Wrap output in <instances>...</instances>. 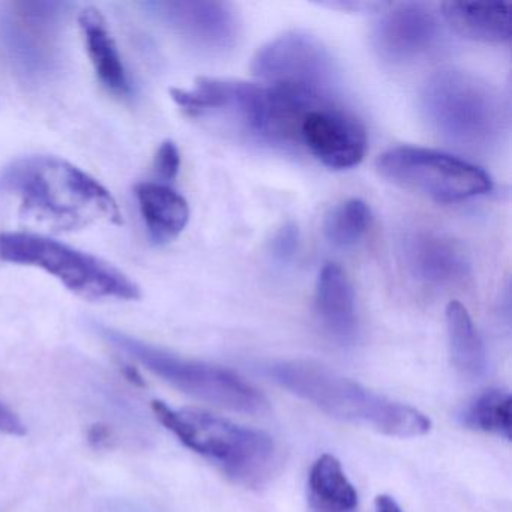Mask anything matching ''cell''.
Here are the masks:
<instances>
[{
  "instance_id": "6da1fadb",
  "label": "cell",
  "mask_w": 512,
  "mask_h": 512,
  "mask_svg": "<svg viewBox=\"0 0 512 512\" xmlns=\"http://www.w3.org/2000/svg\"><path fill=\"white\" fill-rule=\"evenodd\" d=\"M0 191L17 197L26 217L56 230L124 223L118 203L97 179L52 155L8 164L0 172Z\"/></svg>"
},
{
  "instance_id": "7a4b0ae2",
  "label": "cell",
  "mask_w": 512,
  "mask_h": 512,
  "mask_svg": "<svg viewBox=\"0 0 512 512\" xmlns=\"http://www.w3.org/2000/svg\"><path fill=\"white\" fill-rule=\"evenodd\" d=\"M269 377L322 412L373 428L386 436L418 437L431 430V421L415 407L383 397L322 365L280 361L268 367Z\"/></svg>"
},
{
  "instance_id": "3957f363",
  "label": "cell",
  "mask_w": 512,
  "mask_h": 512,
  "mask_svg": "<svg viewBox=\"0 0 512 512\" xmlns=\"http://www.w3.org/2000/svg\"><path fill=\"white\" fill-rule=\"evenodd\" d=\"M152 410L187 448L211 461L236 484L262 487L280 467V449L263 431L242 427L205 410L173 409L158 400L152 401Z\"/></svg>"
},
{
  "instance_id": "277c9868",
  "label": "cell",
  "mask_w": 512,
  "mask_h": 512,
  "mask_svg": "<svg viewBox=\"0 0 512 512\" xmlns=\"http://www.w3.org/2000/svg\"><path fill=\"white\" fill-rule=\"evenodd\" d=\"M422 110L446 142L467 151H488L502 142L508 115L499 92L464 71H440L422 91Z\"/></svg>"
},
{
  "instance_id": "5b68a950",
  "label": "cell",
  "mask_w": 512,
  "mask_h": 512,
  "mask_svg": "<svg viewBox=\"0 0 512 512\" xmlns=\"http://www.w3.org/2000/svg\"><path fill=\"white\" fill-rule=\"evenodd\" d=\"M0 260L43 269L89 301H137L140 287L106 260L29 232L0 233Z\"/></svg>"
},
{
  "instance_id": "8992f818",
  "label": "cell",
  "mask_w": 512,
  "mask_h": 512,
  "mask_svg": "<svg viewBox=\"0 0 512 512\" xmlns=\"http://www.w3.org/2000/svg\"><path fill=\"white\" fill-rule=\"evenodd\" d=\"M97 329L101 337L113 347L127 353L145 365L155 376L161 377L164 382L184 394L224 409L250 415H263L269 410L265 395L227 368L181 358L175 353L106 326H98Z\"/></svg>"
},
{
  "instance_id": "52a82bcc",
  "label": "cell",
  "mask_w": 512,
  "mask_h": 512,
  "mask_svg": "<svg viewBox=\"0 0 512 512\" xmlns=\"http://www.w3.org/2000/svg\"><path fill=\"white\" fill-rule=\"evenodd\" d=\"M377 170L392 184L437 203H457L484 196L490 176L469 161L436 149L397 146L380 155Z\"/></svg>"
},
{
  "instance_id": "ba28073f",
  "label": "cell",
  "mask_w": 512,
  "mask_h": 512,
  "mask_svg": "<svg viewBox=\"0 0 512 512\" xmlns=\"http://www.w3.org/2000/svg\"><path fill=\"white\" fill-rule=\"evenodd\" d=\"M64 2H10L0 5V56L26 79L55 70Z\"/></svg>"
},
{
  "instance_id": "9c48e42d",
  "label": "cell",
  "mask_w": 512,
  "mask_h": 512,
  "mask_svg": "<svg viewBox=\"0 0 512 512\" xmlns=\"http://www.w3.org/2000/svg\"><path fill=\"white\" fill-rule=\"evenodd\" d=\"M254 76L269 86L302 89L322 97L334 95L337 67L319 38L292 31L274 38L256 53Z\"/></svg>"
},
{
  "instance_id": "30bf717a",
  "label": "cell",
  "mask_w": 512,
  "mask_h": 512,
  "mask_svg": "<svg viewBox=\"0 0 512 512\" xmlns=\"http://www.w3.org/2000/svg\"><path fill=\"white\" fill-rule=\"evenodd\" d=\"M172 100L193 118L224 116L251 137L265 140L269 121L268 86L229 79H199L190 89H172Z\"/></svg>"
},
{
  "instance_id": "8fae6325",
  "label": "cell",
  "mask_w": 512,
  "mask_h": 512,
  "mask_svg": "<svg viewBox=\"0 0 512 512\" xmlns=\"http://www.w3.org/2000/svg\"><path fill=\"white\" fill-rule=\"evenodd\" d=\"M299 145L332 170L358 166L367 152V133L361 122L346 110L325 101L313 107L299 127Z\"/></svg>"
},
{
  "instance_id": "7c38bea8",
  "label": "cell",
  "mask_w": 512,
  "mask_h": 512,
  "mask_svg": "<svg viewBox=\"0 0 512 512\" xmlns=\"http://www.w3.org/2000/svg\"><path fill=\"white\" fill-rule=\"evenodd\" d=\"M440 37L439 16L430 5L421 2H389L371 34L380 58L392 64L418 61L436 49Z\"/></svg>"
},
{
  "instance_id": "4fadbf2b",
  "label": "cell",
  "mask_w": 512,
  "mask_h": 512,
  "mask_svg": "<svg viewBox=\"0 0 512 512\" xmlns=\"http://www.w3.org/2000/svg\"><path fill=\"white\" fill-rule=\"evenodd\" d=\"M143 7L170 31L200 49L224 52L238 40V17L226 2L176 0L148 2Z\"/></svg>"
},
{
  "instance_id": "5bb4252c",
  "label": "cell",
  "mask_w": 512,
  "mask_h": 512,
  "mask_svg": "<svg viewBox=\"0 0 512 512\" xmlns=\"http://www.w3.org/2000/svg\"><path fill=\"white\" fill-rule=\"evenodd\" d=\"M403 257L410 275L433 289L457 286L469 277L470 263L460 245L439 233H410L403 241Z\"/></svg>"
},
{
  "instance_id": "9a60e30c",
  "label": "cell",
  "mask_w": 512,
  "mask_h": 512,
  "mask_svg": "<svg viewBox=\"0 0 512 512\" xmlns=\"http://www.w3.org/2000/svg\"><path fill=\"white\" fill-rule=\"evenodd\" d=\"M314 304L323 328L335 340H353L358 326L355 292L346 272L337 263H326L319 272Z\"/></svg>"
},
{
  "instance_id": "2e32d148",
  "label": "cell",
  "mask_w": 512,
  "mask_h": 512,
  "mask_svg": "<svg viewBox=\"0 0 512 512\" xmlns=\"http://www.w3.org/2000/svg\"><path fill=\"white\" fill-rule=\"evenodd\" d=\"M79 25L86 52L101 85L115 97H130L131 83L127 70L101 11L94 7L86 8L80 13Z\"/></svg>"
},
{
  "instance_id": "e0dca14e",
  "label": "cell",
  "mask_w": 512,
  "mask_h": 512,
  "mask_svg": "<svg viewBox=\"0 0 512 512\" xmlns=\"http://www.w3.org/2000/svg\"><path fill=\"white\" fill-rule=\"evenodd\" d=\"M136 197L154 244H167L184 232L190 220V208L178 191L161 182H140Z\"/></svg>"
},
{
  "instance_id": "ac0fdd59",
  "label": "cell",
  "mask_w": 512,
  "mask_h": 512,
  "mask_svg": "<svg viewBox=\"0 0 512 512\" xmlns=\"http://www.w3.org/2000/svg\"><path fill=\"white\" fill-rule=\"evenodd\" d=\"M443 20L463 37L487 44L511 40V5L443 2Z\"/></svg>"
},
{
  "instance_id": "d6986e66",
  "label": "cell",
  "mask_w": 512,
  "mask_h": 512,
  "mask_svg": "<svg viewBox=\"0 0 512 512\" xmlns=\"http://www.w3.org/2000/svg\"><path fill=\"white\" fill-rule=\"evenodd\" d=\"M308 502L313 512H356L358 509V491L334 455L323 454L311 466Z\"/></svg>"
},
{
  "instance_id": "ffe728a7",
  "label": "cell",
  "mask_w": 512,
  "mask_h": 512,
  "mask_svg": "<svg viewBox=\"0 0 512 512\" xmlns=\"http://www.w3.org/2000/svg\"><path fill=\"white\" fill-rule=\"evenodd\" d=\"M445 317L452 364L470 379L482 376L487 370V353L469 311L461 302L451 301Z\"/></svg>"
},
{
  "instance_id": "44dd1931",
  "label": "cell",
  "mask_w": 512,
  "mask_h": 512,
  "mask_svg": "<svg viewBox=\"0 0 512 512\" xmlns=\"http://www.w3.org/2000/svg\"><path fill=\"white\" fill-rule=\"evenodd\" d=\"M511 394L505 389L491 388L482 392L463 415L467 427L511 439Z\"/></svg>"
},
{
  "instance_id": "7402d4cb",
  "label": "cell",
  "mask_w": 512,
  "mask_h": 512,
  "mask_svg": "<svg viewBox=\"0 0 512 512\" xmlns=\"http://www.w3.org/2000/svg\"><path fill=\"white\" fill-rule=\"evenodd\" d=\"M370 221V208L364 200H344L326 215L323 232L334 247L350 248L364 238Z\"/></svg>"
},
{
  "instance_id": "603a6c76",
  "label": "cell",
  "mask_w": 512,
  "mask_h": 512,
  "mask_svg": "<svg viewBox=\"0 0 512 512\" xmlns=\"http://www.w3.org/2000/svg\"><path fill=\"white\" fill-rule=\"evenodd\" d=\"M299 245V230L295 223H286L278 229L271 242L272 256L278 262H289Z\"/></svg>"
},
{
  "instance_id": "cb8c5ba5",
  "label": "cell",
  "mask_w": 512,
  "mask_h": 512,
  "mask_svg": "<svg viewBox=\"0 0 512 512\" xmlns=\"http://www.w3.org/2000/svg\"><path fill=\"white\" fill-rule=\"evenodd\" d=\"M154 169L160 178L173 181L181 169V154L178 146L172 140L161 143L155 154Z\"/></svg>"
},
{
  "instance_id": "d4e9b609",
  "label": "cell",
  "mask_w": 512,
  "mask_h": 512,
  "mask_svg": "<svg viewBox=\"0 0 512 512\" xmlns=\"http://www.w3.org/2000/svg\"><path fill=\"white\" fill-rule=\"evenodd\" d=\"M0 433L10 436H25L26 427L22 419L10 407L0 401Z\"/></svg>"
},
{
  "instance_id": "484cf974",
  "label": "cell",
  "mask_w": 512,
  "mask_h": 512,
  "mask_svg": "<svg viewBox=\"0 0 512 512\" xmlns=\"http://www.w3.org/2000/svg\"><path fill=\"white\" fill-rule=\"evenodd\" d=\"M326 7L335 8V10L352 11V13H382L389 2H355V0H340V2H328Z\"/></svg>"
},
{
  "instance_id": "4316f807",
  "label": "cell",
  "mask_w": 512,
  "mask_h": 512,
  "mask_svg": "<svg viewBox=\"0 0 512 512\" xmlns=\"http://www.w3.org/2000/svg\"><path fill=\"white\" fill-rule=\"evenodd\" d=\"M374 512H403V509L388 494H380L374 500Z\"/></svg>"
}]
</instances>
